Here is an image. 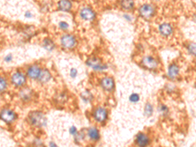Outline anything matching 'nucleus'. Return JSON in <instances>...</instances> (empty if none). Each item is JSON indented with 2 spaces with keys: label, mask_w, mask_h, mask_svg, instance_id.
Listing matches in <instances>:
<instances>
[{
  "label": "nucleus",
  "mask_w": 196,
  "mask_h": 147,
  "mask_svg": "<svg viewBox=\"0 0 196 147\" xmlns=\"http://www.w3.org/2000/svg\"><path fill=\"white\" fill-rule=\"evenodd\" d=\"M153 112V108L150 103H146L145 108V114L147 116H150Z\"/></svg>",
  "instance_id": "obj_21"
},
{
  "label": "nucleus",
  "mask_w": 196,
  "mask_h": 147,
  "mask_svg": "<svg viewBox=\"0 0 196 147\" xmlns=\"http://www.w3.org/2000/svg\"><path fill=\"white\" fill-rule=\"evenodd\" d=\"M26 17L30 18V17H31V14H30V12H27V13H26Z\"/></svg>",
  "instance_id": "obj_30"
},
{
  "label": "nucleus",
  "mask_w": 196,
  "mask_h": 147,
  "mask_svg": "<svg viewBox=\"0 0 196 147\" xmlns=\"http://www.w3.org/2000/svg\"><path fill=\"white\" fill-rule=\"evenodd\" d=\"M149 138L143 133H139L137 137V143L141 146H145L149 144Z\"/></svg>",
  "instance_id": "obj_14"
},
{
  "label": "nucleus",
  "mask_w": 196,
  "mask_h": 147,
  "mask_svg": "<svg viewBox=\"0 0 196 147\" xmlns=\"http://www.w3.org/2000/svg\"><path fill=\"white\" fill-rule=\"evenodd\" d=\"M81 97L85 102H90L92 100V98H93V96H92L90 92H89L88 91H85L83 93H82Z\"/></svg>",
  "instance_id": "obj_20"
},
{
  "label": "nucleus",
  "mask_w": 196,
  "mask_h": 147,
  "mask_svg": "<svg viewBox=\"0 0 196 147\" xmlns=\"http://www.w3.org/2000/svg\"><path fill=\"white\" fill-rule=\"evenodd\" d=\"M107 116V113L105 109L103 108H98L94 113V117L98 122H103L105 120Z\"/></svg>",
  "instance_id": "obj_5"
},
{
  "label": "nucleus",
  "mask_w": 196,
  "mask_h": 147,
  "mask_svg": "<svg viewBox=\"0 0 196 147\" xmlns=\"http://www.w3.org/2000/svg\"><path fill=\"white\" fill-rule=\"evenodd\" d=\"M80 16L84 20H93L95 17V13L90 9L84 8L81 10Z\"/></svg>",
  "instance_id": "obj_7"
},
{
  "label": "nucleus",
  "mask_w": 196,
  "mask_h": 147,
  "mask_svg": "<svg viewBox=\"0 0 196 147\" xmlns=\"http://www.w3.org/2000/svg\"><path fill=\"white\" fill-rule=\"evenodd\" d=\"M30 119L33 124L38 127L45 126L47 123L45 116L42 112L39 111L32 112L30 115Z\"/></svg>",
  "instance_id": "obj_1"
},
{
  "label": "nucleus",
  "mask_w": 196,
  "mask_h": 147,
  "mask_svg": "<svg viewBox=\"0 0 196 147\" xmlns=\"http://www.w3.org/2000/svg\"><path fill=\"white\" fill-rule=\"evenodd\" d=\"M51 77V73H49L48 70L45 69V70L41 71V73L38 78H39V80L41 82V83H47V81L50 80Z\"/></svg>",
  "instance_id": "obj_15"
},
{
  "label": "nucleus",
  "mask_w": 196,
  "mask_h": 147,
  "mask_svg": "<svg viewBox=\"0 0 196 147\" xmlns=\"http://www.w3.org/2000/svg\"><path fill=\"white\" fill-rule=\"evenodd\" d=\"M159 111L161 113V114L165 115V114H166L168 112V108L165 105H161L159 108Z\"/></svg>",
  "instance_id": "obj_25"
},
{
  "label": "nucleus",
  "mask_w": 196,
  "mask_h": 147,
  "mask_svg": "<svg viewBox=\"0 0 196 147\" xmlns=\"http://www.w3.org/2000/svg\"><path fill=\"white\" fill-rule=\"evenodd\" d=\"M129 100L133 103L137 102L139 100V96L137 94H132L129 97Z\"/></svg>",
  "instance_id": "obj_22"
},
{
  "label": "nucleus",
  "mask_w": 196,
  "mask_h": 147,
  "mask_svg": "<svg viewBox=\"0 0 196 147\" xmlns=\"http://www.w3.org/2000/svg\"><path fill=\"white\" fill-rule=\"evenodd\" d=\"M13 83L16 86L22 85L26 81L24 76L20 73H16L13 75L12 77Z\"/></svg>",
  "instance_id": "obj_9"
},
{
  "label": "nucleus",
  "mask_w": 196,
  "mask_h": 147,
  "mask_svg": "<svg viewBox=\"0 0 196 147\" xmlns=\"http://www.w3.org/2000/svg\"><path fill=\"white\" fill-rule=\"evenodd\" d=\"M101 86L103 88L107 91H111L113 89L114 84L112 79L111 78H104L101 80Z\"/></svg>",
  "instance_id": "obj_8"
},
{
  "label": "nucleus",
  "mask_w": 196,
  "mask_h": 147,
  "mask_svg": "<svg viewBox=\"0 0 196 147\" xmlns=\"http://www.w3.org/2000/svg\"><path fill=\"white\" fill-rule=\"evenodd\" d=\"M179 72V68L175 64L170 65L168 70V75L171 78H175L178 75Z\"/></svg>",
  "instance_id": "obj_16"
},
{
  "label": "nucleus",
  "mask_w": 196,
  "mask_h": 147,
  "mask_svg": "<svg viewBox=\"0 0 196 147\" xmlns=\"http://www.w3.org/2000/svg\"><path fill=\"white\" fill-rule=\"evenodd\" d=\"M59 28L62 30H67L69 27V25L66 22H61L59 23Z\"/></svg>",
  "instance_id": "obj_26"
},
{
  "label": "nucleus",
  "mask_w": 196,
  "mask_h": 147,
  "mask_svg": "<svg viewBox=\"0 0 196 147\" xmlns=\"http://www.w3.org/2000/svg\"><path fill=\"white\" fill-rule=\"evenodd\" d=\"M5 60L6 61V62H10V60H11V56H10V55H9V56H7L5 57Z\"/></svg>",
  "instance_id": "obj_29"
},
{
  "label": "nucleus",
  "mask_w": 196,
  "mask_h": 147,
  "mask_svg": "<svg viewBox=\"0 0 196 147\" xmlns=\"http://www.w3.org/2000/svg\"><path fill=\"white\" fill-rule=\"evenodd\" d=\"M70 75H71V77L75 78V77H76V76H77V70H76L75 69H72L71 70Z\"/></svg>",
  "instance_id": "obj_27"
},
{
  "label": "nucleus",
  "mask_w": 196,
  "mask_h": 147,
  "mask_svg": "<svg viewBox=\"0 0 196 147\" xmlns=\"http://www.w3.org/2000/svg\"><path fill=\"white\" fill-rule=\"evenodd\" d=\"M188 51L190 54L195 55V43H192L188 46Z\"/></svg>",
  "instance_id": "obj_23"
},
{
  "label": "nucleus",
  "mask_w": 196,
  "mask_h": 147,
  "mask_svg": "<svg viewBox=\"0 0 196 147\" xmlns=\"http://www.w3.org/2000/svg\"><path fill=\"white\" fill-rule=\"evenodd\" d=\"M0 118L5 122H10L14 119L15 114L12 111L5 109L0 114Z\"/></svg>",
  "instance_id": "obj_4"
},
{
  "label": "nucleus",
  "mask_w": 196,
  "mask_h": 147,
  "mask_svg": "<svg viewBox=\"0 0 196 147\" xmlns=\"http://www.w3.org/2000/svg\"><path fill=\"white\" fill-rule=\"evenodd\" d=\"M159 30H160L161 34L163 35H164V36L169 35L172 32L171 26L167 23H164V24L160 25Z\"/></svg>",
  "instance_id": "obj_13"
},
{
  "label": "nucleus",
  "mask_w": 196,
  "mask_h": 147,
  "mask_svg": "<svg viewBox=\"0 0 196 147\" xmlns=\"http://www.w3.org/2000/svg\"><path fill=\"white\" fill-rule=\"evenodd\" d=\"M88 135L93 140H97L100 138V134L98 130L96 128H91L88 131Z\"/></svg>",
  "instance_id": "obj_18"
},
{
  "label": "nucleus",
  "mask_w": 196,
  "mask_h": 147,
  "mask_svg": "<svg viewBox=\"0 0 196 147\" xmlns=\"http://www.w3.org/2000/svg\"><path fill=\"white\" fill-rule=\"evenodd\" d=\"M43 47H44L47 50L51 51L52 50H53L54 48V44L52 41H51V39H47L44 41V43H43Z\"/></svg>",
  "instance_id": "obj_19"
},
{
  "label": "nucleus",
  "mask_w": 196,
  "mask_h": 147,
  "mask_svg": "<svg viewBox=\"0 0 196 147\" xmlns=\"http://www.w3.org/2000/svg\"><path fill=\"white\" fill-rule=\"evenodd\" d=\"M139 13L142 17L145 18H149L154 14V9L151 6V5L145 4L140 7Z\"/></svg>",
  "instance_id": "obj_2"
},
{
  "label": "nucleus",
  "mask_w": 196,
  "mask_h": 147,
  "mask_svg": "<svg viewBox=\"0 0 196 147\" xmlns=\"http://www.w3.org/2000/svg\"><path fill=\"white\" fill-rule=\"evenodd\" d=\"M58 8L62 11H68L71 8V3L69 0H60L58 3Z\"/></svg>",
  "instance_id": "obj_12"
},
{
  "label": "nucleus",
  "mask_w": 196,
  "mask_h": 147,
  "mask_svg": "<svg viewBox=\"0 0 196 147\" xmlns=\"http://www.w3.org/2000/svg\"><path fill=\"white\" fill-rule=\"evenodd\" d=\"M41 73V69L37 66H31L29 68L28 71V75L31 79H37L39 77V74Z\"/></svg>",
  "instance_id": "obj_11"
},
{
  "label": "nucleus",
  "mask_w": 196,
  "mask_h": 147,
  "mask_svg": "<svg viewBox=\"0 0 196 147\" xmlns=\"http://www.w3.org/2000/svg\"><path fill=\"white\" fill-rule=\"evenodd\" d=\"M62 44L65 48H73L76 43L75 37L71 35H65L62 38Z\"/></svg>",
  "instance_id": "obj_3"
},
{
  "label": "nucleus",
  "mask_w": 196,
  "mask_h": 147,
  "mask_svg": "<svg viewBox=\"0 0 196 147\" xmlns=\"http://www.w3.org/2000/svg\"><path fill=\"white\" fill-rule=\"evenodd\" d=\"M121 5L124 9H132L133 7L134 2L133 0H122Z\"/></svg>",
  "instance_id": "obj_17"
},
{
  "label": "nucleus",
  "mask_w": 196,
  "mask_h": 147,
  "mask_svg": "<svg viewBox=\"0 0 196 147\" xmlns=\"http://www.w3.org/2000/svg\"><path fill=\"white\" fill-rule=\"evenodd\" d=\"M6 86H7L6 82H5V80L3 78L0 77V91L5 90V88H6Z\"/></svg>",
  "instance_id": "obj_24"
},
{
  "label": "nucleus",
  "mask_w": 196,
  "mask_h": 147,
  "mask_svg": "<svg viewBox=\"0 0 196 147\" xmlns=\"http://www.w3.org/2000/svg\"><path fill=\"white\" fill-rule=\"evenodd\" d=\"M154 1H157V0H154Z\"/></svg>",
  "instance_id": "obj_31"
},
{
  "label": "nucleus",
  "mask_w": 196,
  "mask_h": 147,
  "mask_svg": "<svg viewBox=\"0 0 196 147\" xmlns=\"http://www.w3.org/2000/svg\"><path fill=\"white\" fill-rule=\"evenodd\" d=\"M143 64L144 66L148 69H153L157 66V62L153 58L148 56L145 57L143 59Z\"/></svg>",
  "instance_id": "obj_6"
},
{
  "label": "nucleus",
  "mask_w": 196,
  "mask_h": 147,
  "mask_svg": "<svg viewBox=\"0 0 196 147\" xmlns=\"http://www.w3.org/2000/svg\"><path fill=\"white\" fill-rule=\"evenodd\" d=\"M70 133H71L72 135H76L77 133V129H76V128L75 127H74V126H73L70 129Z\"/></svg>",
  "instance_id": "obj_28"
},
{
  "label": "nucleus",
  "mask_w": 196,
  "mask_h": 147,
  "mask_svg": "<svg viewBox=\"0 0 196 147\" xmlns=\"http://www.w3.org/2000/svg\"><path fill=\"white\" fill-rule=\"evenodd\" d=\"M87 64H88L89 66L92 67L94 69L96 70H102L105 69V65H102L100 62L99 59H92L87 62Z\"/></svg>",
  "instance_id": "obj_10"
}]
</instances>
